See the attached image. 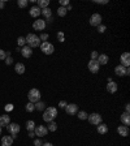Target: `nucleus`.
Returning a JSON list of instances; mask_svg holds the SVG:
<instances>
[{
  "label": "nucleus",
  "mask_w": 130,
  "mask_h": 146,
  "mask_svg": "<svg viewBox=\"0 0 130 146\" xmlns=\"http://www.w3.org/2000/svg\"><path fill=\"white\" fill-rule=\"evenodd\" d=\"M34 145H35V146H42V145H43V142H42L40 140H35V141H34Z\"/></svg>",
  "instance_id": "nucleus-42"
},
{
  "label": "nucleus",
  "mask_w": 130,
  "mask_h": 146,
  "mask_svg": "<svg viewBox=\"0 0 130 146\" xmlns=\"http://www.w3.org/2000/svg\"><path fill=\"white\" fill-rule=\"evenodd\" d=\"M17 4H18L20 8H26L28 7V0H18Z\"/></svg>",
  "instance_id": "nucleus-33"
},
{
  "label": "nucleus",
  "mask_w": 130,
  "mask_h": 146,
  "mask_svg": "<svg viewBox=\"0 0 130 146\" xmlns=\"http://www.w3.org/2000/svg\"><path fill=\"white\" fill-rule=\"evenodd\" d=\"M68 5H69V1H68V0H61V1H60V7H64V8H66Z\"/></svg>",
  "instance_id": "nucleus-37"
},
{
  "label": "nucleus",
  "mask_w": 130,
  "mask_h": 146,
  "mask_svg": "<svg viewBox=\"0 0 130 146\" xmlns=\"http://www.w3.org/2000/svg\"><path fill=\"white\" fill-rule=\"evenodd\" d=\"M87 120L90 121L93 125H99L102 123V115H99L98 112H93L91 115L87 116Z\"/></svg>",
  "instance_id": "nucleus-6"
},
{
  "label": "nucleus",
  "mask_w": 130,
  "mask_h": 146,
  "mask_svg": "<svg viewBox=\"0 0 130 146\" xmlns=\"http://www.w3.org/2000/svg\"><path fill=\"white\" fill-rule=\"evenodd\" d=\"M107 91H108L109 94H115L116 91H117V89H118V86H117V84H116L115 81H111V82H108L107 84Z\"/></svg>",
  "instance_id": "nucleus-13"
},
{
  "label": "nucleus",
  "mask_w": 130,
  "mask_h": 146,
  "mask_svg": "<svg viewBox=\"0 0 130 146\" xmlns=\"http://www.w3.org/2000/svg\"><path fill=\"white\" fill-rule=\"evenodd\" d=\"M17 44H18V47L21 48V47H24L26 44V40L24 37H18V39H17Z\"/></svg>",
  "instance_id": "nucleus-32"
},
{
  "label": "nucleus",
  "mask_w": 130,
  "mask_h": 146,
  "mask_svg": "<svg viewBox=\"0 0 130 146\" xmlns=\"http://www.w3.org/2000/svg\"><path fill=\"white\" fill-rule=\"evenodd\" d=\"M39 47H40V51H42L44 55H52L53 51H55L53 44L50 43V42H42Z\"/></svg>",
  "instance_id": "nucleus-3"
},
{
  "label": "nucleus",
  "mask_w": 130,
  "mask_h": 146,
  "mask_svg": "<svg viewBox=\"0 0 130 146\" xmlns=\"http://www.w3.org/2000/svg\"><path fill=\"white\" fill-rule=\"evenodd\" d=\"M4 7H5V3L3 0H0V9H4Z\"/></svg>",
  "instance_id": "nucleus-44"
},
{
  "label": "nucleus",
  "mask_w": 130,
  "mask_h": 146,
  "mask_svg": "<svg viewBox=\"0 0 130 146\" xmlns=\"http://www.w3.org/2000/svg\"><path fill=\"white\" fill-rule=\"evenodd\" d=\"M46 21L44 20H35L34 22H33V29L34 30H37V31H40V30H44L46 29Z\"/></svg>",
  "instance_id": "nucleus-10"
},
{
  "label": "nucleus",
  "mask_w": 130,
  "mask_h": 146,
  "mask_svg": "<svg viewBox=\"0 0 130 146\" xmlns=\"http://www.w3.org/2000/svg\"><path fill=\"white\" fill-rule=\"evenodd\" d=\"M96 131H98V133H99V134L108 133V125H105V124H103V123H100V124L98 125V128H96Z\"/></svg>",
  "instance_id": "nucleus-23"
},
{
  "label": "nucleus",
  "mask_w": 130,
  "mask_h": 146,
  "mask_svg": "<svg viewBox=\"0 0 130 146\" xmlns=\"http://www.w3.org/2000/svg\"><path fill=\"white\" fill-rule=\"evenodd\" d=\"M129 127H125V125H118L117 128V133L122 137H127L129 136Z\"/></svg>",
  "instance_id": "nucleus-15"
},
{
  "label": "nucleus",
  "mask_w": 130,
  "mask_h": 146,
  "mask_svg": "<svg viewBox=\"0 0 130 146\" xmlns=\"http://www.w3.org/2000/svg\"><path fill=\"white\" fill-rule=\"evenodd\" d=\"M7 52L4 50H0V60H5L7 59Z\"/></svg>",
  "instance_id": "nucleus-35"
},
{
  "label": "nucleus",
  "mask_w": 130,
  "mask_h": 146,
  "mask_svg": "<svg viewBox=\"0 0 130 146\" xmlns=\"http://www.w3.org/2000/svg\"><path fill=\"white\" fill-rule=\"evenodd\" d=\"M14 71H16V73H18V75H24V73H25V65H24L22 63H16Z\"/></svg>",
  "instance_id": "nucleus-22"
},
{
  "label": "nucleus",
  "mask_w": 130,
  "mask_h": 146,
  "mask_svg": "<svg viewBox=\"0 0 130 146\" xmlns=\"http://www.w3.org/2000/svg\"><path fill=\"white\" fill-rule=\"evenodd\" d=\"M26 129H28L29 132H34L35 129V123L33 120H29L28 123H26Z\"/></svg>",
  "instance_id": "nucleus-27"
},
{
  "label": "nucleus",
  "mask_w": 130,
  "mask_h": 146,
  "mask_svg": "<svg viewBox=\"0 0 130 146\" xmlns=\"http://www.w3.org/2000/svg\"><path fill=\"white\" fill-rule=\"evenodd\" d=\"M65 112L68 114V115H77L78 112V106L77 104H74V103H70V104H66V107H65Z\"/></svg>",
  "instance_id": "nucleus-11"
},
{
  "label": "nucleus",
  "mask_w": 130,
  "mask_h": 146,
  "mask_svg": "<svg viewBox=\"0 0 130 146\" xmlns=\"http://www.w3.org/2000/svg\"><path fill=\"white\" fill-rule=\"evenodd\" d=\"M12 63H13L12 57H11V56H7V59H5V64H7V65H11Z\"/></svg>",
  "instance_id": "nucleus-38"
},
{
  "label": "nucleus",
  "mask_w": 130,
  "mask_h": 146,
  "mask_svg": "<svg viewBox=\"0 0 130 146\" xmlns=\"http://www.w3.org/2000/svg\"><path fill=\"white\" fill-rule=\"evenodd\" d=\"M115 73L117 76H120V77H122V76H126V68H125V67H122L120 64V65H117L115 68Z\"/></svg>",
  "instance_id": "nucleus-20"
},
{
  "label": "nucleus",
  "mask_w": 130,
  "mask_h": 146,
  "mask_svg": "<svg viewBox=\"0 0 130 146\" xmlns=\"http://www.w3.org/2000/svg\"><path fill=\"white\" fill-rule=\"evenodd\" d=\"M28 98H29V102L31 103H37L40 100V91L38 89H31L28 94Z\"/></svg>",
  "instance_id": "nucleus-5"
},
{
  "label": "nucleus",
  "mask_w": 130,
  "mask_h": 146,
  "mask_svg": "<svg viewBox=\"0 0 130 146\" xmlns=\"http://www.w3.org/2000/svg\"><path fill=\"white\" fill-rule=\"evenodd\" d=\"M25 110H26V111H28V112H33V111H34V110H35V106H34V103L29 102L28 104H26V106H25Z\"/></svg>",
  "instance_id": "nucleus-31"
},
{
  "label": "nucleus",
  "mask_w": 130,
  "mask_h": 146,
  "mask_svg": "<svg viewBox=\"0 0 130 146\" xmlns=\"http://www.w3.org/2000/svg\"><path fill=\"white\" fill-rule=\"evenodd\" d=\"M34 133H35V136H38V137H44L48 133V129H47V127H44V125H35Z\"/></svg>",
  "instance_id": "nucleus-8"
},
{
  "label": "nucleus",
  "mask_w": 130,
  "mask_h": 146,
  "mask_svg": "<svg viewBox=\"0 0 130 146\" xmlns=\"http://www.w3.org/2000/svg\"><path fill=\"white\" fill-rule=\"evenodd\" d=\"M96 4H108V0H95Z\"/></svg>",
  "instance_id": "nucleus-41"
},
{
  "label": "nucleus",
  "mask_w": 130,
  "mask_h": 146,
  "mask_svg": "<svg viewBox=\"0 0 130 146\" xmlns=\"http://www.w3.org/2000/svg\"><path fill=\"white\" fill-rule=\"evenodd\" d=\"M11 123V118L8 115H1L0 116V127H7Z\"/></svg>",
  "instance_id": "nucleus-21"
},
{
  "label": "nucleus",
  "mask_w": 130,
  "mask_h": 146,
  "mask_svg": "<svg viewBox=\"0 0 130 146\" xmlns=\"http://www.w3.org/2000/svg\"><path fill=\"white\" fill-rule=\"evenodd\" d=\"M87 68H89V71L91 73H98L100 69V64L98 63V60H90L89 64H87Z\"/></svg>",
  "instance_id": "nucleus-9"
},
{
  "label": "nucleus",
  "mask_w": 130,
  "mask_h": 146,
  "mask_svg": "<svg viewBox=\"0 0 130 146\" xmlns=\"http://www.w3.org/2000/svg\"><path fill=\"white\" fill-rule=\"evenodd\" d=\"M56 116H57V108H56V107H48V108H46L43 112V120L46 121V123L53 121L56 119Z\"/></svg>",
  "instance_id": "nucleus-1"
},
{
  "label": "nucleus",
  "mask_w": 130,
  "mask_h": 146,
  "mask_svg": "<svg viewBox=\"0 0 130 146\" xmlns=\"http://www.w3.org/2000/svg\"><path fill=\"white\" fill-rule=\"evenodd\" d=\"M50 132H56L57 131V124H56L55 121H51L50 123V125H48V128H47Z\"/></svg>",
  "instance_id": "nucleus-30"
},
{
  "label": "nucleus",
  "mask_w": 130,
  "mask_h": 146,
  "mask_svg": "<svg viewBox=\"0 0 130 146\" xmlns=\"http://www.w3.org/2000/svg\"><path fill=\"white\" fill-rule=\"evenodd\" d=\"M7 129H8V132H9L11 137H12L13 140H14L16 137H17V134L20 133V125L18 124H16V123H9V124L7 125Z\"/></svg>",
  "instance_id": "nucleus-4"
},
{
  "label": "nucleus",
  "mask_w": 130,
  "mask_h": 146,
  "mask_svg": "<svg viewBox=\"0 0 130 146\" xmlns=\"http://www.w3.org/2000/svg\"><path fill=\"white\" fill-rule=\"evenodd\" d=\"M13 138L11 136H3L1 137V146H12Z\"/></svg>",
  "instance_id": "nucleus-18"
},
{
  "label": "nucleus",
  "mask_w": 130,
  "mask_h": 146,
  "mask_svg": "<svg viewBox=\"0 0 130 146\" xmlns=\"http://www.w3.org/2000/svg\"><path fill=\"white\" fill-rule=\"evenodd\" d=\"M1 131H3V128L0 127V136H1Z\"/></svg>",
  "instance_id": "nucleus-50"
},
{
  "label": "nucleus",
  "mask_w": 130,
  "mask_h": 146,
  "mask_svg": "<svg viewBox=\"0 0 130 146\" xmlns=\"http://www.w3.org/2000/svg\"><path fill=\"white\" fill-rule=\"evenodd\" d=\"M39 39H40V42H47V39H48V34H47V33H44V34H40Z\"/></svg>",
  "instance_id": "nucleus-34"
},
{
  "label": "nucleus",
  "mask_w": 130,
  "mask_h": 146,
  "mask_svg": "<svg viewBox=\"0 0 130 146\" xmlns=\"http://www.w3.org/2000/svg\"><path fill=\"white\" fill-rule=\"evenodd\" d=\"M12 108H13V107L11 106V104H8V106L5 107V110H7V111H9V110H12Z\"/></svg>",
  "instance_id": "nucleus-46"
},
{
  "label": "nucleus",
  "mask_w": 130,
  "mask_h": 146,
  "mask_svg": "<svg viewBox=\"0 0 130 146\" xmlns=\"http://www.w3.org/2000/svg\"><path fill=\"white\" fill-rule=\"evenodd\" d=\"M129 75H130V69L126 68V76H129Z\"/></svg>",
  "instance_id": "nucleus-49"
},
{
  "label": "nucleus",
  "mask_w": 130,
  "mask_h": 146,
  "mask_svg": "<svg viewBox=\"0 0 130 146\" xmlns=\"http://www.w3.org/2000/svg\"><path fill=\"white\" fill-rule=\"evenodd\" d=\"M42 146H53V145H52V143H51V142H46V143H43V145H42Z\"/></svg>",
  "instance_id": "nucleus-47"
},
{
  "label": "nucleus",
  "mask_w": 130,
  "mask_h": 146,
  "mask_svg": "<svg viewBox=\"0 0 130 146\" xmlns=\"http://www.w3.org/2000/svg\"><path fill=\"white\" fill-rule=\"evenodd\" d=\"M77 116L79 120H87V116H89V114H87L86 111H78L77 112Z\"/></svg>",
  "instance_id": "nucleus-28"
},
{
  "label": "nucleus",
  "mask_w": 130,
  "mask_h": 146,
  "mask_svg": "<svg viewBox=\"0 0 130 146\" xmlns=\"http://www.w3.org/2000/svg\"><path fill=\"white\" fill-rule=\"evenodd\" d=\"M125 112H130V106H129V103H126V104H125Z\"/></svg>",
  "instance_id": "nucleus-43"
},
{
  "label": "nucleus",
  "mask_w": 130,
  "mask_h": 146,
  "mask_svg": "<svg viewBox=\"0 0 130 146\" xmlns=\"http://www.w3.org/2000/svg\"><path fill=\"white\" fill-rule=\"evenodd\" d=\"M66 13H68L66 8H64V7H59V9H57V15H59L60 17H65Z\"/></svg>",
  "instance_id": "nucleus-29"
},
{
  "label": "nucleus",
  "mask_w": 130,
  "mask_h": 146,
  "mask_svg": "<svg viewBox=\"0 0 130 146\" xmlns=\"http://www.w3.org/2000/svg\"><path fill=\"white\" fill-rule=\"evenodd\" d=\"M21 54L24 57H26V59H29V57H31V55H33V48H30V47L26 44V46H24L21 48Z\"/></svg>",
  "instance_id": "nucleus-14"
},
{
  "label": "nucleus",
  "mask_w": 130,
  "mask_h": 146,
  "mask_svg": "<svg viewBox=\"0 0 130 146\" xmlns=\"http://www.w3.org/2000/svg\"><path fill=\"white\" fill-rule=\"evenodd\" d=\"M48 4H50V0H38V7L39 9H44V8H48Z\"/></svg>",
  "instance_id": "nucleus-26"
},
{
  "label": "nucleus",
  "mask_w": 130,
  "mask_h": 146,
  "mask_svg": "<svg viewBox=\"0 0 130 146\" xmlns=\"http://www.w3.org/2000/svg\"><path fill=\"white\" fill-rule=\"evenodd\" d=\"M121 123H122V125H125V127H129L130 125V114L129 112H124L122 115H121Z\"/></svg>",
  "instance_id": "nucleus-16"
},
{
  "label": "nucleus",
  "mask_w": 130,
  "mask_h": 146,
  "mask_svg": "<svg viewBox=\"0 0 130 146\" xmlns=\"http://www.w3.org/2000/svg\"><path fill=\"white\" fill-rule=\"evenodd\" d=\"M40 15H43L44 17L48 20L52 17V11H51L50 8H44V9H40Z\"/></svg>",
  "instance_id": "nucleus-24"
},
{
  "label": "nucleus",
  "mask_w": 130,
  "mask_h": 146,
  "mask_svg": "<svg viewBox=\"0 0 130 146\" xmlns=\"http://www.w3.org/2000/svg\"><path fill=\"white\" fill-rule=\"evenodd\" d=\"M25 40L30 48H34V47L40 46V39H39V37L35 34H28V37L25 38Z\"/></svg>",
  "instance_id": "nucleus-2"
},
{
  "label": "nucleus",
  "mask_w": 130,
  "mask_h": 146,
  "mask_svg": "<svg viewBox=\"0 0 130 146\" xmlns=\"http://www.w3.org/2000/svg\"><path fill=\"white\" fill-rule=\"evenodd\" d=\"M29 137H31V138H33V137H35V133H34V132H29Z\"/></svg>",
  "instance_id": "nucleus-45"
},
{
  "label": "nucleus",
  "mask_w": 130,
  "mask_h": 146,
  "mask_svg": "<svg viewBox=\"0 0 130 146\" xmlns=\"http://www.w3.org/2000/svg\"><path fill=\"white\" fill-rule=\"evenodd\" d=\"M98 56H99V52H98V51H93V52H91V60H96Z\"/></svg>",
  "instance_id": "nucleus-36"
},
{
  "label": "nucleus",
  "mask_w": 130,
  "mask_h": 146,
  "mask_svg": "<svg viewBox=\"0 0 130 146\" xmlns=\"http://www.w3.org/2000/svg\"><path fill=\"white\" fill-rule=\"evenodd\" d=\"M98 63H99L100 65H105V64H108L109 61V57L108 55H105V54H99V56H98Z\"/></svg>",
  "instance_id": "nucleus-17"
},
{
  "label": "nucleus",
  "mask_w": 130,
  "mask_h": 146,
  "mask_svg": "<svg viewBox=\"0 0 130 146\" xmlns=\"http://www.w3.org/2000/svg\"><path fill=\"white\" fill-rule=\"evenodd\" d=\"M120 60H121V65L125 67V68H129V65H130V54L124 52L122 55H121Z\"/></svg>",
  "instance_id": "nucleus-12"
},
{
  "label": "nucleus",
  "mask_w": 130,
  "mask_h": 146,
  "mask_svg": "<svg viewBox=\"0 0 130 146\" xmlns=\"http://www.w3.org/2000/svg\"><path fill=\"white\" fill-rule=\"evenodd\" d=\"M34 106H35V110H38V111H44L46 110V103L42 102V100L34 103Z\"/></svg>",
  "instance_id": "nucleus-25"
},
{
  "label": "nucleus",
  "mask_w": 130,
  "mask_h": 146,
  "mask_svg": "<svg viewBox=\"0 0 130 146\" xmlns=\"http://www.w3.org/2000/svg\"><path fill=\"white\" fill-rule=\"evenodd\" d=\"M66 104H68V103L65 102V100H60L59 107H60V108H65V107H66Z\"/></svg>",
  "instance_id": "nucleus-39"
},
{
  "label": "nucleus",
  "mask_w": 130,
  "mask_h": 146,
  "mask_svg": "<svg viewBox=\"0 0 130 146\" xmlns=\"http://www.w3.org/2000/svg\"><path fill=\"white\" fill-rule=\"evenodd\" d=\"M105 29H107V28H105L104 25H99V26H98V31H99V33H104Z\"/></svg>",
  "instance_id": "nucleus-40"
},
{
  "label": "nucleus",
  "mask_w": 130,
  "mask_h": 146,
  "mask_svg": "<svg viewBox=\"0 0 130 146\" xmlns=\"http://www.w3.org/2000/svg\"><path fill=\"white\" fill-rule=\"evenodd\" d=\"M29 13H30V16H31V17H34V18L39 17V15H40V9H39V7H38V5L31 7L30 11H29Z\"/></svg>",
  "instance_id": "nucleus-19"
},
{
  "label": "nucleus",
  "mask_w": 130,
  "mask_h": 146,
  "mask_svg": "<svg viewBox=\"0 0 130 146\" xmlns=\"http://www.w3.org/2000/svg\"><path fill=\"white\" fill-rule=\"evenodd\" d=\"M66 11H72V5H70V4H69V5L66 7Z\"/></svg>",
  "instance_id": "nucleus-48"
},
{
  "label": "nucleus",
  "mask_w": 130,
  "mask_h": 146,
  "mask_svg": "<svg viewBox=\"0 0 130 146\" xmlns=\"http://www.w3.org/2000/svg\"><path fill=\"white\" fill-rule=\"evenodd\" d=\"M102 15H99V13H94V15H91L90 17V25L91 26H98L102 25Z\"/></svg>",
  "instance_id": "nucleus-7"
}]
</instances>
